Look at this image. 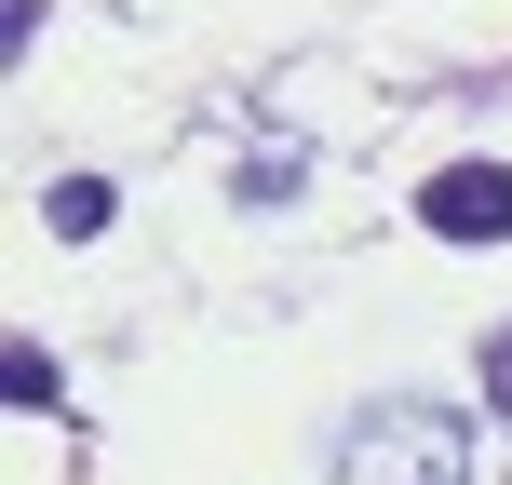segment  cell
I'll list each match as a JSON object with an SVG mask.
<instances>
[{
	"mask_svg": "<svg viewBox=\"0 0 512 485\" xmlns=\"http://www.w3.org/2000/svg\"><path fill=\"white\" fill-rule=\"evenodd\" d=\"M337 485H472L459 405H432V391H378V405H351V432H337Z\"/></svg>",
	"mask_w": 512,
	"mask_h": 485,
	"instance_id": "6da1fadb",
	"label": "cell"
},
{
	"mask_svg": "<svg viewBox=\"0 0 512 485\" xmlns=\"http://www.w3.org/2000/svg\"><path fill=\"white\" fill-rule=\"evenodd\" d=\"M418 230H445V243H512V162H445V176L418 189Z\"/></svg>",
	"mask_w": 512,
	"mask_h": 485,
	"instance_id": "7a4b0ae2",
	"label": "cell"
},
{
	"mask_svg": "<svg viewBox=\"0 0 512 485\" xmlns=\"http://www.w3.org/2000/svg\"><path fill=\"white\" fill-rule=\"evenodd\" d=\"M41 230H54V243H95V230H108V176H54V189H41Z\"/></svg>",
	"mask_w": 512,
	"mask_h": 485,
	"instance_id": "3957f363",
	"label": "cell"
},
{
	"mask_svg": "<svg viewBox=\"0 0 512 485\" xmlns=\"http://www.w3.org/2000/svg\"><path fill=\"white\" fill-rule=\"evenodd\" d=\"M0 391H14V405H54L68 378H54V351H27V337H14V351H0Z\"/></svg>",
	"mask_w": 512,
	"mask_h": 485,
	"instance_id": "277c9868",
	"label": "cell"
},
{
	"mask_svg": "<svg viewBox=\"0 0 512 485\" xmlns=\"http://www.w3.org/2000/svg\"><path fill=\"white\" fill-rule=\"evenodd\" d=\"M486 405H499V418H512V324H499V337H486Z\"/></svg>",
	"mask_w": 512,
	"mask_h": 485,
	"instance_id": "5b68a950",
	"label": "cell"
}]
</instances>
